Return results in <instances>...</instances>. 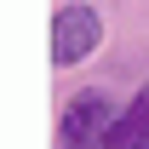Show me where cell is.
Wrapping results in <instances>:
<instances>
[{
  "label": "cell",
  "mask_w": 149,
  "mask_h": 149,
  "mask_svg": "<svg viewBox=\"0 0 149 149\" xmlns=\"http://www.w3.org/2000/svg\"><path fill=\"white\" fill-rule=\"evenodd\" d=\"M97 40H103V17H97L92 6H63L52 17V63L57 69H74L80 57H92L97 52Z\"/></svg>",
  "instance_id": "7a4b0ae2"
},
{
  "label": "cell",
  "mask_w": 149,
  "mask_h": 149,
  "mask_svg": "<svg viewBox=\"0 0 149 149\" xmlns=\"http://www.w3.org/2000/svg\"><path fill=\"white\" fill-rule=\"evenodd\" d=\"M109 126H115V103L103 86H86L63 103V149H103Z\"/></svg>",
  "instance_id": "6da1fadb"
},
{
  "label": "cell",
  "mask_w": 149,
  "mask_h": 149,
  "mask_svg": "<svg viewBox=\"0 0 149 149\" xmlns=\"http://www.w3.org/2000/svg\"><path fill=\"white\" fill-rule=\"evenodd\" d=\"M103 149H149V86L132 97L126 115H115V126H109V138H103Z\"/></svg>",
  "instance_id": "3957f363"
}]
</instances>
